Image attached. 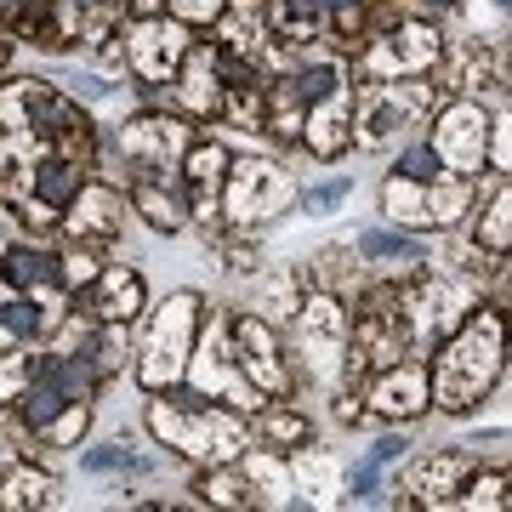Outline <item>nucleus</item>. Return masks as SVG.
<instances>
[{"label": "nucleus", "instance_id": "ea45409f", "mask_svg": "<svg viewBox=\"0 0 512 512\" xmlns=\"http://www.w3.org/2000/svg\"><path fill=\"white\" fill-rule=\"evenodd\" d=\"M57 274L69 279V285H92V279H97V256H86V251L57 256Z\"/></svg>", "mask_w": 512, "mask_h": 512}, {"label": "nucleus", "instance_id": "dca6fc26", "mask_svg": "<svg viewBox=\"0 0 512 512\" xmlns=\"http://www.w3.org/2000/svg\"><path fill=\"white\" fill-rule=\"evenodd\" d=\"M296 330H302V342H308V348H319V365H330L336 348H342V336H348V319H342V308H336L330 296H302V308H296Z\"/></svg>", "mask_w": 512, "mask_h": 512}, {"label": "nucleus", "instance_id": "5701e85b", "mask_svg": "<svg viewBox=\"0 0 512 512\" xmlns=\"http://www.w3.org/2000/svg\"><path fill=\"white\" fill-rule=\"evenodd\" d=\"M467 478V456L461 450H450V456H427L421 461V473H416V490L421 501H456V484Z\"/></svg>", "mask_w": 512, "mask_h": 512}, {"label": "nucleus", "instance_id": "a19ab883", "mask_svg": "<svg viewBox=\"0 0 512 512\" xmlns=\"http://www.w3.org/2000/svg\"><path fill=\"white\" fill-rule=\"evenodd\" d=\"M245 467H251V484H274V490H291V478H285V467H279L274 456H251Z\"/></svg>", "mask_w": 512, "mask_h": 512}, {"label": "nucleus", "instance_id": "aec40b11", "mask_svg": "<svg viewBox=\"0 0 512 512\" xmlns=\"http://www.w3.org/2000/svg\"><path fill=\"white\" fill-rule=\"evenodd\" d=\"M359 256L376 268H416V262H427V245L399 228H370V234H359Z\"/></svg>", "mask_w": 512, "mask_h": 512}, {"label": "nucleus", "instance_id": "393cba45", "mask_svg": "<svg viewBox=\"0 0 512 512\" xmlns=\"http://www.w3.org/2000/svg\"><path fill=\"white\" fill-rule=\"evenodd\" d=\"M52 501V478L35 473V467H12V473L0 478V507L6 512H29V507H46Z\"/></svg>", "mask_w": 512, "mask_h": 512}, {"label": "nucleus", "instance_id": "f03ea898", "mask_svg": "<svg viewBox=\"0 0 512 512\" xmlns=\"http://www.w3.org/2000/svg\"><path fill=\"white\" fill-rule=\"evenodd\" d=\"M148 427H154V439L171 444L177 456L188 461H205V467H222V461H234L239 450H245V421L234 416V410H211V404H200L194 393L177 404H154L148 410Z\"/></svg>", "mask_w": 512, "mask_h": 512}, {"label": "nucleus", "instance_id": "c85d7f7f", "mask_svg": "<svg viewBox=\"0 0 512 512\" xmlns=\"http://www.w3.org/2000/svg\"><path fill=\"white\" fill-rule=\"evenodd\" d=\"M507 217H512V188H495V205L478 222V245L495 256H507Z\"/></svg>", "mask_w": 512, "mask_h": 512}, {"label": "nucleus", "instance_id": "09e8293b", "mask_svg": "<svg viewBox=\"0 0 512 512\" xmlns=\"http://www.w3.org/2000/svg\"><path fill=\"white\" fill-rule=\"evenodd\" d=\"M18 6L23 0H0V23H18Z\"/></svg>", "mask_w": 512, "mask_h": 512}, {"label": "nucleus", "instance_id": "49530a36", "mask_svg": "<svg viewBox=\"0 0 512 512\" xmlns=\"http://www.w3.org/2000/svg\"><path fill=\"white\" fill-rule=\"evenodd\" d=\"M200 490H205V501H245V495H234L239 490L234 478H205Z\"/></svg>", "mask_w": 512, "mask_h": 512}, {"label": "nucleus", "instance_id": "c9c22d12", "mask_svg": "<svg viewBox=\"0 0 512 512\" xmlns=\"http://www.w3.org/2000/svg\"><path fill=\"white\" fill-rule=\"evenodd\" d=\"M382 490V461H359V467H353L348 473V501H370V495Z\"/></svg>", "mask_w": 512, "mask_h": 512}, {"label": "nucleus", "instance_id": "f257e3e1", "mask_svg": "<svg viewBox=\"0 0 512 512\" xmlns=\"http://www.w3.org/2000/svg\"><path fill=\"white\" fill-rule=\"evenodd\" d=\"M507 370V353H501V313L495 308H473L461 319V330L444 342L439 365H433V404L444 410H473Z\"/></svg>", "mask_w": 512, "mask_h": 512}, {"label": "nucleus", "instance_id": "4468645a", "mask_svg": "<svg viewBox=\"0 0 512 512\" xmlns=\"http://www.w3.org/2000/svg\"><path fill=\"white\" fill-rule=\"evenodd\" d=\"M63 211H69V234L74 239H114L120 234V194H114V188L80 183V194H74Z\"/></svg>", "mask_w": 512, "mask_h": 512}, {"label": "nucleus", "instance_id": "f8f14e48", "mask_svg": "<svg viewBox=\"0 0 512 512\" xmlns=\"http://www.w3.org/2000/svg\"><path fill=\"white\" fill-rule=\"evenodd\" d=\"M302 126H308L302 137H308L313 154H319V160H336L353 137V109H348V97H342V86L325 92L319 103H308V120H302Z\"/></svg>", "mask_w": 512, "mask_h": 512}, {"label": "nucleus", "instance_id": "20e7f679", "mask_svg": "<svg viewBox=\"0 0 512 512\" xmlns=\"http://www.w3.org/2000/svg\"><path fill=\"white\" fill-rule=\"evenodd\" d=\"M433 154H439L444 171H456V177H473L484 154H490V114L478 109L473 97H461L450 109L439 114V126H433Z\"/></svg>", "mask_w": 512, "mask_h": 512}, {"label": "nucleus", "instance_id": "de8ad7c7", "mask_svg": "<svg viewBox=\"0 0 512 512\" xmlns=\"http://www.w3.org/2000/svg\"><path fill=\"white\" fill-rule=\"evenodd\" d=\"M131 12L137 18H160V0H131Z\"/></svg>", "mask_w": 512, "mask_h": 512}, {"label": "nucleus", "instance_id": "9b49d317", "mask_svg": "<svg viewBox=\"0 0 512 512\" xmlns=\"http://www.w3.org/2000/svg\"><path fill=\"white\" fill-rule=\"evenodd\" d=\"M433 404V393H427V376H421L416 365H404V370H382L376 376V387H370V410L387 421H410L421 416Z\"/></svg>", "mask_w": 512, "mask_h": 512}, {"label": "nucleus", "instance_id": "ddd939ff", "mask_svg": "<svg viewBox=\"0 0 512 512\" xmlns=\"http://www.w3.org/2000/svg\"><path fill=\"white\" fill-rule=\"evenodd\" d=\"M461 296H467V291H461L456 279H444V285H427V291H421L416 302L404 308V325H410L404 336H416L421 348H433V342H439V330L461 313V308H456Z\"/></svg>", "mask_w": 512, "mask_h": 512}, {"label": "nucleus", "instance_id": "a18cd8bd", "mask_svg": "<svg viewBox=\"0 0 512 512\" xmlns=\"http://www.w3.org/2000/svg\"><path fill=\"white\" fill-rule=\"evenodd\" d=\"M325 12H336V23H342V29H353V23H359V12H365V0H325Z\"/></svg>", "mask_w": 512, "mask_h": 512}, {"label": "nucleus", "instance_id": "58836bf2", "mask_svg": "<svg viewBox=\"0 0 512 512\" xmlns=\"http://www.w3.org/2000/svg\"><path fill=\"white\" fill-rule=\"evenodd\" d=\"M171 18L177 23H217L222 0H171Z\"/></svg>", "mask_w": 512, "mask_h": 512}, {"label": "nucleus", "instance_id": "423d86ee", "mask_svg": "<svg viewBox=\"0 0 512 512\" xmlns=\"http://www.w3.org/2000/svg\"><path fill=\"white\" fill-rule=\"evenodd\" d=\"M188 52H194V40H188V23H165V18H143L137 29H131L126 40V57L131 69L143 74V80H171V74L188 63Z\"/></svg>", "mask_w": 512, "mask_h": 512}, {"label": "nucleus", "instance_id": "79ce46f5", "mask_svg": "<svg viewBox=\"0 0 512 512\" xmlns=\"http://www.w3.org/2000/svg\"><path fill=\"white\" fill-rule=\"evenodd\" d=\"M23 382H29V370H23V359H6L0 365V399H18Z\"/></svg>", "mask_w": 512, "mask_h": 512}, {"label": "nucleus", "instance_id": "2f4dec72", "mask_svg": "<svg viewBox=\"0 0 512 512\" xmlns=\"http://www.w3.org/2000/svg\"><path fill=\"white\" fill-rule=\"evenodd\" d=\"M342 86V74L330 69V63H313V69H302V74H291V92L302 97V103H319L325 92H336Z\"/></svg>", "mask_w": 512, "mask_h": 512}, {"label": "nucleus", "instance_id": "c756f323", "mask_svg": "<svg viewBox=\"0 0 512 512\" xmlns=\"http://www.w3.org/2000/svg\"><path fill=\"white\" fill-rule=\"evenodd\" d=\"M0 325L12 330L18 342H35L40 330H46V313H40V302H29V296H12V302L0 308Z\"/></svg>", "mask_w": 512, "mask_h": 512}, {"label": "nucleus", "instance_id": "1a4fd4ad", "mask_svg": "<svg viewBox=\"0 0 512 512\" xmlns=\"http://www.w3.org/2000/svg\"><path fill=\"white\" fill-rule=\"evenodd\" d=\"M120 143L137 160V171H171V160L188 148V126L165 114H137L131 126H120Z\"/></svg>", "mask_w": 512, "mask_h": 512}, {"label": "nucleus", "instance_id": "7ed1b4c3", "mask_svg": "<svg viewBox=\"0 0 512 512\" xmlns=\"http://www.w3.org/2000/svg\"><path fill=\"white\" fill-rule=\"evenodd\" d=\"M194 330H200V296L194 291H177L165 296L154 325L143 336V359H137V382L165 393L171 382L188 376V353H194Z\"/></svg>", "mask_w": 512, "mask_h": 512}, {"label": "nucleus", "instance_id": "39448f33", "mask_svg": "<svg viewBox=\"0 0 512 512\" xmlns=\"http://www.w3.org/2000/svg\"><path fill=\"white\" fill-rule=\"evenodd\" d=\"M382 205L393 222H421V228H450V222L467 211V183H450V188H427V183H410V177H387L382 188Z\"/></svg>", "mask_w": 512, "mask_h": 512}, {"label": "nucleus", "instance_id": "9d476101", "mask_svg": "<svg viewBox=\"0 0 512 512\" xmlns=\"http://www.w3.org/2000/svg\"><path fill=\"white\" fill-rule=\"evenodd\" d=\"M234 336H239V365H245V382L262 387V393H285V387H291V370H285V359H279L274 330L262 325V319H239Z\"/></svg>", "mask_w": 512, "mask_h": 512}, {"label": "nucleus", "instance_id": "3c124183", "mask_svg": "<svg viewBox=\"0 0 512 512\" xmlns=\"http://www.w3.org/2000/svg\"><path fill=\"white\" fill-rule=\"evenodd\" d=\"M427 6H456V0H427Z\"/></svg>", "mask_w": 512, "mask_h": 512}, {"label": "nucleus", "instance_id": "b1692460", "mask_svg": "<svg viewBox=\"0 0 512 512\" xmlns=\"http://www.w3.org/2000/svg\"><path fill=\"white\" fill-rule=\"evenodd\" d=\"M194 63H188L183 74V109L188 114H217L222 109V86H217V57L205 52H188Z\"/></svg>", "mask_w": 512, "mask_h": 512}, {"label": "nucleus", "instance_id": "4c0bfd02", "mask_svg": "<svg viewBox=\"0 0 512 512\" xmlns=\"http://www.w3.org/2000/svg\"><path fill=\"white\" fill-rule=\"evenodd\" d=\"M262 433H268V439H279V444H302V439H308V421L274 410V416H262Z\"/></svg>", "mask_w": 512, "mask_h": 512}, {"label": "nucleus", "instance_id": "412c9836", "mask_svg": "<svg viewBox=\"0 0 512 512\" xmlns=\"http://www.w3.org/2000/svg\"><path fill=\"white\" fill-rule=\"evenodd\" d=\"M29 183H35V200L52 205V211H63V205L80 194V183H86V171L74 160H40L35 171H29Z\"/></svg>", "mask_w": 512, "mask_h": 512}, {"label": "nucleus", "instance_id": "37998d69", "mask_svg": "<svg viewBox=\"0 0 512 512\" xmlns=\"http://www.w3.org/2000/svg\"><path fill=\"white\" fill-rule=\"evenodd\" d=\"M404 450H410V439H404V433H382V439L370 444V461H382V467H387V461H399Z\"/></svg>", "mask_w": 512, "mask_h": 512}, {"label": "nucleus", "instance_id": "f704fd0d", "mask_svg": "<svg viewBox=\"0 0 512 512\" xmlns=\"http://www.w3.org/2000/svg\"><path fill=\"white\" fill-rule=\"evenodd\" d=\"M268 308H274V313H296V308H302V279H296V268H279V274L268 279Z\"/></svg>", "mask_w": 512, "mask_h": 512}, {"label": "nucleus", "instance_id": "72a5a7b5", "mask_svg": "<svg viewBox=\"0 0 512 512\" xmlns=\"http://www.w3.org/2000/svg\"><path fill=\"white\" fill-rule=\"evenodd\" d=\"M353 194V177H330V183H319V188H308L302 194V205H308V217H330L336 205Z\"/></svg>", "mask_w": 512, "mask_h": 512}, {"label": "nucleus", "instance_id": "473e14b6", "mask_svg": "<svg viewBox=\"0 0 512 512\" xmlns=\"http://www.w3.org/2000/svg\"><path fill=\"white\" fill-rule=\"evenodd\" d=\"M393 177H410V183H439L444 177V165L433 148H404L399 165H393Z\"/></svg>", "mask_w": 512, "mask_h": 512}, {"label": "nucleus", "instance_id": "bb28decb", "mask_svg": "<svg viewBox=\"0 0 512 512\" xmlns=\"http://www.w3.org/2000/svg\"><path fill=\"white\" fill-rule=\"evenodd\" d=\"M63 404H69V393H63V387H52L46 376H35V370H29V382H23V393H18L23 421H29V427H46V421H52L57 410H63Z\"/></svg>", "mask_w": 512, "mask_h": 512}, {"label": "nucleus", "instance_id": "e433bc0d", "mask_svg": "<svg viewBox=\"0 0 512 512\" xmlns=\"http://www.w3.org/2000/svg\"><path fill=\"white\" fill-rule=\"evenodd\" d=\"M57 80H63V92L69 97H92V103L114 97V80H103V74H57Z\"/></svg>", "mask_w": 512, "mask_h": 512}, {"label": "nucleus", "instance_id": "a878e982", "mask_svg": "<svg viewBox=\"0 0 512 512\" xmlns=\"http://www.w3.org/2000/svg\"><path fill=\"white\" fill-rule=\"evenodd\" d=\"M222 171H228V154H222L217 143H200V148H194V154H188V183H194V200H200L205 211L217 205Z\"/></svg>", "mask_w": 512, "mask_h": 512}, {"label": "nucleus", "instance_id": "8fccbe9b", "mask_svg": "<svg viewBox=\"0 0 512 512\" xmlns=\"http://www.w3.org/2000/svg\"><path fill=\"white\" fill-rule=\"evenodd\" d=\"M74 6H80V12H92V6H97V0H74Z\"/></svg>", "mask_w": 512, "mask_h": 512}, {"label": "nucleus", "instance_id": "a211bd4d", "mask_svg": "<svg viewBox=\"0 0 512 512\" xmlns=\"http://www.w3.org/2000/svg\"><path fill=\"white\" fill-rule=\"evenodd\" d=\"M131 205H137V217L148 222V228H160V234H177L183 228V183L177 177H165V183H148V177H137V188H131Z\"/></svg>", "mask_w": 512, "mask_h": 512}, {"label": "nucleus", "instance_id": "f3484780", "mask_svg": "<svg viewBox=\"0 0 512 512\" xmlns=\"http://www.w3.org/2000/svg\"><path fill=\"white\" fill-rule=\"evenodd\" d=\"M421 92H399V86H370L365 109H359V126H365V143H382L393 131H404V120L416 114Z\"/></svg>", "mask_w": 512, "mask_h": 512}, {"label": "nucleus", "instance_id": "7c9ffc66", "mask_svg": "<svg viewBox=\"0 0 512 512\" xmlns=\"http://www.w3.org/2000/svg\"><path fill=\"white\" fill-rule=\"evenodd\" d=\"M268 109H274V131H279V137H296V131H302V109H308V103L291 92V80L268 92Z\"/></svg>", "mask_w": 512, "mask_h": 512}, {"label": "nucleus", "instance_id": "2eb2a0df", "mask_svg": "<svg viewBox=\"0 0 512 512\" xmlns=\"http://www.w3.org/2000/svg\"><path fill=\"white\" fill-rule=\"evenodd\" d=\"M222 330H211V342H205V353H188V370H194V382L205 387V393H222L228 404H256L251 399V382L239 376L228 359H222Z\"/></svg>", "mask_w": 512, "mask_h": 512}, {"label": "nucleus", "instance_id": "c03bdc74", "mask_svg": "<svg viewBox=\"0 0 512 512\" xmlns=\"http://www.w3.org/2000/svg\"><path fill=\"white\" fill-rule=\"evenodd\" d=\"M285 12H291V23H296V29H302V23L313 29V23L325 18V0H285Z\"/></svg>", "mask_w": 512, "mask_h": 512}, {"label": "nucleus", "instance_id": "6e6552de", "mask_svg": "<svg viewBox=\"0 0 512 512\" xmlns=\"http://www.w3.org/2000/svg\"><path fill=\"white\" fill-rule=\"evenodd\" d=\"M439 63V35L427 23H393L376 46H370L365 69L376 80H399V74H427Z\"/></svg>", "mask_w": 512, "mask_h": 512}, {"label": "nucleus", "instance_id": "4be33fe9", "mask_svg": "<svg viewBox=\"0 0 512 512\" xmlns=\"http://www.w3.org/2000/svg\"><path fill=\"white\" fill-rule=\"evenodd\" d=\"M0 274L12 279L18 291H35V285H52L57 279V256L40 251V245H12V251L0 256Z\"/></svg>", "mask_w": 512, "mask_h": 512}, {"label": "nucleus", "instance_id": "0eeeda50", "mask_svg": "<svg viewBox=\"0 0 512 512\" xmlns=\"http://www.w3.org/2000/svg\"><path fill=\"white\" fill-rule=\"evenodd\" d=\"M222 183H228L222 205H228V217H234V222L268 217V211H279L285 194H291L285 177H279V165H268V160H234L228 171H222Z\"/></svg>", "mask_w": 512, "mask_h": 512}, {"label": "nucleus", "instance_id": "6ab92c4d", "mask_svg": "<svg viewBox=\"0 0 512 512\" xmlns=\"http://www.w3.org/2000/svg\"><path fill=\"white\" fill-rule=\"evenodd\" d=\"M143 313V279L131 268H97V319L103 325H126Z\"/></svg>", "mask_w": 512, "mask_h": 512}, {"label": "nucleus", "instance_id": "cd10ccee", "mask_svg": "<svg viewBox=\"0 0 512 512\" xmlns=\"http://www.w3.org/2000/svg\"><path fill=\"white\" fill-rule=\"evenodd\" d=\"M80 473H92V478H103V473H148V461H137L126 444H97V450L80 456Z\"/></svg>", "mask_w": 512, "mask_h": 512}]
</instances>
